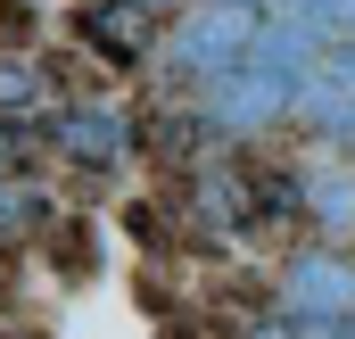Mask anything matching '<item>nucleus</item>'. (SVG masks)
I'll use <instances>...</instances> for the list:
<instances>
[{"mask_svg":"<svg viewBox=\"0 0 355 339\" xmlns=\"http://www.w3.org/2000/svg\"><path fill=\"white\" fill-rule=\"evenodd\" d=\"M257 33H265L257 0H190L174 17V33H166V67L182 83H215L240 58H257Z\"/></svg>","mask_w":355,"mask_h":339,"instance_id":"nucleus-1","label":"nucleus"},{"mask_svg":"<svg viewBox=\"0 0 355 339\" xmlns=\"http://www.w3.org/2000/svg\"><path fill=\"white\" fill-rule=\"evenodd\" d=\"M33 33H42V8L33 0H0V50H33Z\"/></svg>","mask_w":355,"mask_h":339,"instance_id":"nucleus-11","label":"nucleus"},{"mask_svg":"<svg viewBox=\"0 0 355 339\" xmlns=\"http://www.w3.org/2000/svg\"><path fill=\"white\" fill-rule=\"evenodd\" d=\"M322 75H339V83H355V33H347V42H331V50H322Z\"/></svg>","mask_w":355,"mask_h":339,"instance_id":"nucleus-12","label":"nucleus"},{"mask_svg":"<svg viewBox=\"0 0 355 339\" xmlns=\"http://www.w3.org/2000/svg\"><path fill=\"white\" fill-rule=\"evenodd\" d=\"M207 133H215L207 108H166V116H149L141 141L157 149V166H166V174H190V166H198V149H207Z\"/></svg>","mask_w":355,"mask_h":339,"instance_id":"nucleus-7","label":"nucleus"},{"mask_svg":"<svg viewBox=\"0 0 355 339\" xmlns=\"http://www.w3.org/2000/svg\"><path fill=\"white\" fill-rule=\"evenodd\" d=\"M0 339H42V331H0Z\"/></svg>","mask_w":355,"mask_h":339,"instance_id":"nucleus-15","label":"nucleus"},{"mask_svg":"<svg viewBox=\"0 0 355 339\" xmlns=\"http://www.w3.org/2000/svg\"><path fill=\"white\" fill-rule=\"evenodd\" d=\"M306 224L314 232H355V174H306Z\"/></svg>","mask_w":355,"mask_h":339,"instance_id":"nucleus-9","label":"nucleus"},{"mask_svg":"<svg viewBox=\"0 0 355 339\" xmlns=\"http://www.w3.org/2000/svg\"><path fill=\"white\" fill-rule=\"evenodd\" d=\"M322 339H355V323H339V331H322Z\"/></svg>","mask_w":355,"mask_h":339,"instance_id":"nucleus-13","label":"nucleus"},{"mask_svg":"<svg viewBox=\"0 0 355 339\" xmlns=\"http://www.w3.org/2000/svg\"><path fill=\"white\" fill-rule=\"evenodd\" d=\"M297 91H306L297 67L240 58L232 75L198 83V108H207V124H215L223 141H257V133H272V124H289V116H297Z\"/></svg>","mask_w":355,"mask_h":339,"instance_id":"nucleus-2","label":"nucleus"},{"mask_svg":"<svg viewBox=\"0 0 355 339\" xmlns=\"http://www.w3.org/2000/svg\"><path fill=\"white\" fill-rule=\"evenodd\" d=\"M75 42H83V58L132 75V67L157 58V8L149 0H83L75 8Z\"/></svg>","mask_w":355,"mask_h":339,"instance_id":"nucleus-5","label":"nucleus"},{"mask_svg":"<svg viewBox=\"0 0 355 339\" xmlns=\"http://www.w3.org/2000/svg\"><path fill=\"white\" fill-rule=\"evenodd\" d=\"M149 8H190V0H149Z\"/></svg>","mask_w":355,"mask_h":339,"instance_id":"nucleus-14","label":"nucleus"},{"mask_svg":"<svg viewBox=\"0 0 355 339\" xmlns=\"http://www.w3.org/2000/svg\"><path fill=\"white\" fill-rule=\"evenodd\" d=\"M272 306L297 315L306 339L355 323V249H297L281 265V281H272Z\"/></svg>","mask_w":355,"mask_h":339,"instance_id":"nucleus-4","label":"nucleus"},{"mask_svg":"<svg viewBox=\"0 0 355 339\" xmlns=\"http://www.w3.org/2000/svg\"><path fill=\"white\" fill-rule=\"evenodd\" d=\"M33 158H50V124H42V116H8V108H0V182H25Z\"/></svg>","mask_w":355,"mask_h":339,"instance_id":"nucleus-10","label":"nucleus"},{"mask_svg":"<svg viewBox=\"0 0 355 339\" xmlns=\"http://www.w3.org/2000/svg\"><path fill=\"white\" fill-rule=\"evenodd\" d=\"M297 124L322 133V141H339V149H355V83H339V75H306V91H297Z\"/></svg>","mask_w":355,"mask_h":339,"instance_id":"nucleus-6","label":"nucleus"},{"mask_svg":"<svg viewBox=\"0 0 355 339\" xmlns=\"http://www.w3.org/2000/svg\"><path fill=\"white\" fill-rule=\"evenodd\" d=\"M42 124H50V158H67L75 174H116L141 149V116L116 99H50Z\"/></svg>","mask_w":355,"mask_h":339,"instance_id":"nucleus-3","label":"nucleus"},{"mask_svg":"<svg viewBox=\"0 0 355 339\" xmlns=\"http://www.w3.org/2000/svg\"><path fill=\"white\" fill-rule=\"evenodd\" d=\"M0 108L8 116H42L50 108V67L25 50H0Z\"/></svg>","mask_w":355,"mask_h":339,"instance_id":"nucleus-8","label":"nucleus"}]
</instances>
